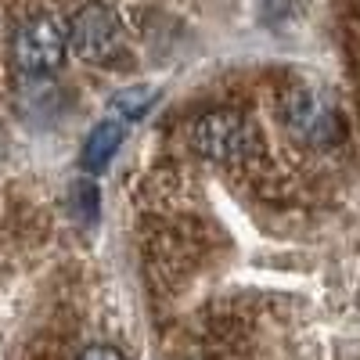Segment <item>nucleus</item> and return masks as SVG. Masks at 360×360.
<instances>
[{
    "mask_svg": "<svg viewBox=\"0 0 360 360\" xmlns=\"http://www.w3.org/2000/svg\"><path fill=\"white\" fill-rule=\"evenodd\" d=\"M69 29H62L51 15H37L15 33V62L25 76H47L65 65Z\"/></svg>",
    "mask_w": 360,
    "mask_h": 360,
    "instance_id": "obj_4",
    "label": "nucleus"
},
{
    "mask_svg": "<svg viewBox=\"0 0 360 360\" xmlns=\"http://www.w3.org/2000/svg\"><path fill=\"white\" fill-rule=\"evenodd\" d=\"M191 144L202 159H213V162H242L252 152H259V134L256 127L242 112H231V108H217V112H205L195 130H191Z\"/></svg>",
    "mask_w": 360,
    "mask_h": 360,
    "instance_id": "obj_2",
    "label": "nucleus"
},
{
    "mask_svg": "<svg viewBox=\"0 0 360 360\" xmlns=\"http://www.w3.org/2000/svg\"><path fill=\"white\" fill-rule=\"evenodd\" d=\"M69 44L90 65H108L127 51V25L105 0H86L69 18Z\"/></svg>",
    "mask_w": 360,
    "mask_h": 360,
    "instance_id": "obj_1",
    "label": "nucleus"
},
{
    "mask_svg": "<svg viewBox=\"0 0 360 360\" xmlns=\"http://www.w3.org/2000/svg\"><path fill=\"white\" fill-rule=\"evenodd\" d=\"M119 144H123V123H115V119L98 123L94 130H90L86 144H83V166L90 173H101L112 162V155L119 152Z\"/></svg>",
    "mask_w": 360,
    "mask_h": 360,
    "instance_id": "obj_5",
    "label": "nucleus"
},
{
    "mask_svg": "<svg viewBox=\"0 0 360 360\" xmlns=\"http://www.w3.org/2000/svg\"><path fill=\"white\" fill-rule=\"evenodd\" d=\"M79 360H127V356L119 353L115 346H86L79 353Z\"/></svg>",
    "mask_w": 360,
    "mask_h": 360,
    "instance_id": "obj_8",
    "label": "nucleus"
},
{
    "mask_svg": "<svg viewBox=\"0 0 360 360\" xmlns=\"http://www.w3.org/2000/svg\"><path fill=\"white\" fill-rule=\"evenodd\" d=\"M152 101H155V86H148V83H141V86H127V90H119V94L112 98V108L123 115V119H141L148 108H152Z\"/></svg>",
    "mask_w": 360,
    "mask_h": 360,
    "instance_id": "obj_7",
    "label": "nucleus"
},
{
    "mask_svg": "<svg viewBox=\"0 0 360 360\" xmlns=\"http://www.w3.org/2000/svg\"><path fill=\"white\" fill-rule=\"evenodd\" d=\"M281 119L292 130V137L310 148H332L342 137V123L335 108L310 86H295L281 98Z\"/></svg>",
    "mask_w": 360,
    "mask_h": 360,
    "instance_id": "obj_3",
    "label": "nucleus"
},
{
    "mask_svg": "<svg viewBox=\"0 0 360 360\" xmlns=\"http://www.w3.org/2000/svg\"><path fill=\"white\" fill-rule=\"evenodd\" d=\"M72 213H76V220L79 224H94V217H98V209H101V191H98V184L90 176H79V180H72Z\"/></svg>",
    "mask_w": 360,
    "mask_h": 360,
    "instance_id": "obj_6",
    "label": "nucleus"
}]
</instances>
